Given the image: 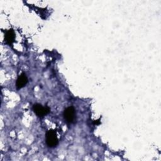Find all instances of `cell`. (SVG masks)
I'll list each match as a JSON object with an SVG mask.
<instances>
[{
    "label": "cell",
    "instance_id": "cell-4",
    "mask_svg": "<svg viewBox=\"0 0 161 161\" xmlns=\"http://www.w3.org/2000/svg\"><path fill=\"white\" fill-rule=\"evenodd\" d=\"M27 82H28V78L26 75L25 73H22L18 76L16 80V88L18 89L23 88L26 85Z\"/></svg>",
    "mask_w": 161,
    "mask_h": 161
},
{
    "label": "cell",
    "instance_id": "cell-1",
    "mask_svg": "<svg viewBox=\"0 0 161 161\" xmlns=\"http://www.w3.org/2000/svg\"><path fill=\"white\" fill-rule=\"evenodd\" d=\"M46 143L49 147H55L58 143L57 134L53 130H49L46 133Z\"/></svg>",
    "mask_w": 161,
    "mask_h": 161
},
{
    "label": "cell",
    "instance_id": "cell-3",
    "mask_svg": "<svg viewBox=\"0 0 161 161\" xmlns=\"http://www.w3.org/2000/svg\"><path fill=\"white\" fill-rule=\"evenodd\" d=\"M33 110L34 113L39 117H43L50 112L49 108L45 106L43 107L40 104H35L33 106Z\"/></svg>",
    "mask_w": 161,
    "mask_h": 161
},
{
    "label": "cell",
    "instance_id": "cell-5",
    "mask_svg": "<svg viewBox=\"0 0 161 161\" xmlns=\"http://www.w3.org/2000/svg\"><path fill=\"white\" fill-rule=\"evenodd\" d=\"M14 38H15V34L13 30H11V29L9 30L6 32V34L4 36V39H5L6 43H8L9 45H12V43H13V42L14 40Z\"/></svg>",
    "mask_w": 161,
    "mask_h": 161
},
{
    "label": "cell",
    "instance_id": "cell-2",
    "mask_svg": "<svg viewBox=\"0 0 161 161\" xmlns=\"http://www.w3.org/2000/svg\"><path fill=\"white\" fill-rule=\"evenodd\" d=\"M64 117L68 123H73L75 119V111L72 106L67 107L64 111Z\"/></svg>",
    "mask_w": 161,
    "mask_h": 161
}]
</instances>
